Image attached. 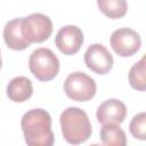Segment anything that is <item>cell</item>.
<instances>
[{"mask_svg":"<svg viewBox=\"0 0 146 146\" xmlns=\"http://www.w3.org/2000/svg\"><path fill=\"white\" fill-rule=\"evenodd\" d=\"M97 5L100 11L112 19L121 18L128 11L127 0H97Z\"/></svg>","mask_w":146,"mask_h":146,"instance_id":"4fadbf2b","label":"cell"},{"mask_svg":"<svg viewBox=\"0 0 146 146\" xmlns=\"http://www.w3.org/2000/svg\"><path fill=\"white\" fill-rule=\"evenodd\" d=\"M33 94L32 82L26 76H16L7 86V96L14 103H23Z\"/></svg>","mask_w":146,"mask_h":146,"instance_id":"8fae6325","label":"cell"},{"mask_svg":"<svg viewBox=\"0 0 146 146\" xmlns=\"http://www.w3.org/2000/svg\"><path fill=\"white\" fill-rule=\"evenodd\" d=\"M55 43L64 55H74L81 49L83 33L81 29L75 25H65L57 32Z\"/></svg>","mask_w":146,"mask_h":146,"instance_id":"ba28073f","label":"cell"},{"mask_svg":"<svg viewBox=\"0 0 146 146\" xmlns=\"http://www.w3.org/2000/svg\"><path fill=\"white\" fill-rule=\"evenodd\" d=\"M100 139L104 145L124 146L127 144L125 132L116 123H106L100 129Z\"/></svg>","mask_w":146,"mask_h":146,"instance_id":"7c38bea8","label":"cell"},{"mask_svg":"<svg viewBox=\"0 0 146 146\" xmlns=\"http://www.w3.org/2000/svg\"><path fill=\"white\" fill-rule=\"evenodd\" d=\"M64 90L68 98L75 102H88L96 95V82L95 80L83 72L71 73L65 82Z\"/></svg>","mask_w":146,"mask_h":146,"instance_id":"5b68a950","label":"cell"},{"mask_svg":"<svg viewBox=\"0 0 146 146\" xmlns=\"http://www.w3.org/2000/svg\"><path fill=\"white\" fill-rule=\"evenodd\" d=\"M22 33L30 44L43 42L48 40L52 33L51 19L41 13L22 17Z\"/></svg>","mask_w":146,"mask_h":146,"instance_id":"277c9868","label":"cell"},{"mask_svg":"<svg viewBox=\"0 0 146 146\" xmlns=\"http://www.w3.org/2000/svg\"><path fill=\"white\" fill-rule=\"evenodd\" d=\"M31 73L40 81L52 80L59 71V60L57 56L48 48L35 49L29 59Z\"/></svg>","mask_w":146,"mask_h":146,"instance_id":"3957f363","label":"cell"},{"mask_svg":"<svg viewBox=\"0 0 146 146\" xmlns=\"http://www.w3.org/2000/svg\"><path fill=\"white\" fill-rule=\"evenodd\" d=\"M64 139L72 145L84 143L91 136V123L87 113L79 107H67L59 117Z\"/></svg>","mask_w":146,"mask_h":146,"instance_id":"7a4b0ae2","label":"cell"},{"mask_svg":"<svg viewBox=\"0 0 146 146\" xmlns=\"http://www.w3.org/2000/svg\"><path fill=\"white\" fill-rule=\"evenodd\" d=\"M3 39L8 48L13 50H24L30 46L22 33V17L7 22L3 27Z\"/></svg>","mask_w":146,"mask_h":146,"instance_id":"30bf717a","label":"cell"},{"mask_svg":"<svg viewBox=\"0 0 146 146\" xmlns=\"http://www.w3.org/2000/svg\"><path fill=\"white\" fill-rule=\"evenodd\" d=\"M96 116L99 123H116L120 124L127 116V107L119 99H107L102 103L96 112Z\"/></svg>","mask_w":146,"mask_h":146,"instance_id":"9c48e42d","label":"cell"},{"mask_svg":"<svg viewBox=\"0 0 146 146\" xmlns=\"http://www.w3.org/2000/svg\"><path fill=\"white\" fill-rule=\"evenodd\" d=\"M25 143L30 146H51L55 137L51 131V117L46 110L27 111L21 120Z\"/></svg>","mask_w":146,"mask_h":146,"instance_id":"6da1fadb","label":"cell"},{"mask_svg":"<svg viewBox=\"0 0 146 146\" xmlns=\"http://www.w3.org/2000/svg\"><path fill=\"white\" fill-rule=\"evenodd\" d=\"M129 82L130 86L138 90L145 91L146 89V78H145V57L140 58L139 62L132 65L129 72Z\"/></svg>","mask_w":146,"mask_h":146,"instance_id":"5bb4252c","label":"cell"},{"mask_svg":"<svg viewBox=\"0 0 146 146\" xmlns=\"http://www.w3.org/2000/svg\"><path fill=\"white\" fill-rule=\"evenodd\" d=\"M129 130L136 139H140V140L146 139V114L145 112H141L132 117L130 125H129Z\"/></svg>","mask_w":146,"mask_h":146,"instance_id":"9a60e30c","label":"cell"},{"mask_svg":"<svg viewBox=\"0 0 146 146\" xmlns=\"http://www.w3.org/2000/svg\"><path fill=\"white\" fill-rule=\"evenodd\" d=\"M1 65H2V62H1V51H0V68H1Z\"/></svg>","mask_w":146,"mask_h":146,"instance_id":"2e32d148","label":"cell"},{"mask_svg":"<svg viewBox=\"0 0 146 146\" xmlns=\"http://www.w3.org/2000/svg\"><path fill=\"white\" fill-rule=\"evenodd\" d=\"M111 46L121 57L133 56L141 46L139 34L128 27L115 30L111 35Z\"/></svg>","mask_w":146,"mask_h":146,"instance_id":"8992f818","label":"cell"},{"mask_svg":"<svg viewBox=\"0 0 146 146\" xmlns=\"http://www.w3.org/2000/svg\"><path fill=\"white\" fill-rule=\"evenodd\" d=\"M84 63L89 70L96 74H107L113 66V56L100 43H94L84 52Z\"/></svg>","mask_w":146,"mask_h":146,"instance_id":"52a82bcc","label":"cell"}]
</instances>
